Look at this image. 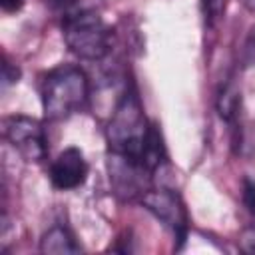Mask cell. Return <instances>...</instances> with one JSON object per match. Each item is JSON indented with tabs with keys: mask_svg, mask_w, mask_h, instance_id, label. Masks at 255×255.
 I'll return each instance as SVG.
<instances>
[{
	"mask_svg": "<svg viewBox=\"0 0 255 255\" xmlns=\"http://www.w3.org/2000/svg\"><path fill=\"white\" fill-rule=\"evenodd\" d=\"M62 36L72 54L82 60H104L112 50L114 32L88 0H60Z\"/></svg>",
	"mask_w": 255,
	"mask_h": 255,
	"instance_id": "obj_1",
	"label": "cell"
},
{
	"mask_svg": "<svg viewBox=\"0 0 255 255\" xmlns=\"http://www.w3.org/2000/svg\"><path fill=\"white\" fill-rule=\"evenodd\" d=\"M151 122L143 114L141 100L133 86L126 88L120 102L116 104L108 128H106V141L112 153L126 155L139 163L143 145L147 139Z\"/></svg>",
	"mask_w": 255,
	"mask_h": 255,
	"instance_id": "obj_2",
	"label": "cell"
},
{
	"mask_svg": "<svg viewBox=\"0 0 255 255\" xmlns=\"http://www.w3.org/2000/svg\"><path fill=\"white\" fill-rule=\"evenodd\" d=\"M42 110L48 120H64L80 112L90 98V82L78 66H58L40 84Z\"/></svg>",
	"mask_w": 255,
	"mask_h": 255,
	"instance_id": "obj_3",
	"label": "cell"
},
{
	"mask_svg": "<svg viewBox=\"0 0 255 255\" xmlns=\"http://www.w3.org/2000/svg\"><path fill=\"white\" fill-rule=\"evenodd\" d=\"M4 137L30 163H40L48 155V137L44 124L36 118L14 114L4 118Z\"/></svg>",
	"mask_w": 255,
	"mask_h": 255,
	"instance_id": "obj_4",
	"label": "cell"
},
{
	"mask_svg": "<svg viewBox=\"0 0 255 255\" xmlns=\"http://www.w3.org/2000/svg\"><path fill=\"white\" fill-rule=\"evenodd\" d=\"M139 201L173 235V241H177V249H179L189 233V217L181 197L171 189L149 187Z\"/></svg>",
	"mask_w": 255,
	"mask_h": 255,
	"instance_id": "obj_5",
	"label": "cell"
},
{
	"mask_svg": "<svg viewBox=\"0 0 255 255\" xmlns=\"http://www.w3.org/2000/svg\"><path fill=\"white\" fill-rule=\"evenodd\" d=\"M108 175L114 193L124 199H141L143 193L151 187V175L141 163L135 159H129L120 153H108Z\"/></svg>",
	"mask_w": 255,
	"mask_h": 255,
	"instance_id": "obj_6",
	"label": "cell"
},
{
	"mask_svg": "<svg viewBox=\"0 0 255 255\" xmlns=\"http://www.w3.org/2000/svg\"><path fill=\"white\" fill-rule=\"evenodd\" d=\"M88 161L78 147H66L50 165V181L60 191L78 189L88 179Z\"/></svg>",
	"mask_w": 255,
	"mask_h": 255,
	"instance_id": "obj_7",
	"label": "cell"
},
{
	"mask_svg": "<svg viewBox=\"0 0 255 255\" xmlns=\"http://www.w3.org/2000/svg\"><path fill=\"white\" fill-rule=\"evenodd\" d=\"M74 233L66 225H52L40 239V253H80Z\"/></svg>",
	"mask_w": 255,
	"mask_h": 255,
	"instance_id": "obj_8",
	"label": "cell"
},
{
	"mask_svg": "<svg viewBox=\"0 0 255 255\" xmlns=\"http://www.w3.org/2000/svg\"><path fill=\"white\" fill-rule=\"evenodd\" d=\"M241 108V94L233 82H227L217 96V112L219 116L231 126V129H237V118Z\"/></svg>",
	"mask_w": 255,
	"mask_h": 255,
	"instance_id": "obj_9",
	"label": "cell"
},
{
	"mask_svg": "<svg viewBox=\"0 0 255 255\" xmlns=\"http://www.w3.org/2000/svg\"><path fill=\"white\" fill-rule=\"evenodd\" d=\"M223 10H225V0H201L203 20L209 28L219 22V18L223 16Z\"/></svg>",
	"mask_w": 255,
	"mask_h": 255,
	"instance_id": "obj_10",
	"label": "cell"
},
{
	"mask_svg": "<svg viewBox=\"0 0 255 255\" xmlns=\"http://www.w3.org/2000/svg\"><path fill=\"white\" fill-rule=\"evenodd\" d=\"M243 205L247 207L249 215L255 221V181L249 177L243 179ZM253 227H255V223H253Z\"/></svg>",
	"mask_w": 255,
	"mask_h": 255,
	"instance_id": "obj_11",
	"label": "cell"
},
{
	"mask_svg": "<svg viewBox=\"0 0 255 255\" xmlns=\"http://www.w3.org/2000/svg\"><path fill=\"white\" fill-rule=\"evenodd\" d=\"M18 78H20V70L14 64H10L8 60H4V64H2V80H4V86L16 84Z\"/></svg>",
	"mask_w": 255,
	"mask_h": 255,
	"instance_id": "obj_12",
	"label": "cell"
},
{
	"mask_svg": "<svg viewBox=\"0 0 255 255\" xmlns=\"http://www.w3.org/2000/svg\"><path fill=\"white\" fill-rule=\"evenodd\" d=\"M0 6H2L4 12L12 14V12H18L24 6V0H0Z\"/></svg>",
	"mask_w": 255,
	"mask_h": 255,
	"instance_id": "obj_13",
	"label": "cell"
},
{
	"mask_svg": "<svg viewBox=\"0 0 255 255\" xmlns=\"http://www.w3.org/2000/svg\"><path fill=\"white\" fill-rule=\"evenodd\" d=\"M239 2H241L249 12H255V0H239Z\"/></svg>",
	"mask_w": 255,
	"mask_h": 255,
	"instance_id": "obj_14",
	"label": "cell"
}]
</instances>
